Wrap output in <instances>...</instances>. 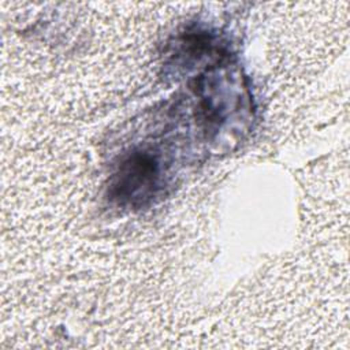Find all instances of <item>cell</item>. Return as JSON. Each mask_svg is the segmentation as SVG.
I'll return each instance as SVG.
<instances>
[{
  "label": "cell",
  "instance_id": "1",
  "mask_svg": "<svg viewBox=\"0 0 350 350\" xmlns=\"http://www.w3.org/2000/svg\"><path fill=\"white\" fill-rule=\"evenodd\" d=\"M160 180V165L149 152H133L118 167L109 197L119 205L137 206L153 197Z\"/></svg>",
  "mask_w": 350,
  "mask_h": 350
}]
</instances>
